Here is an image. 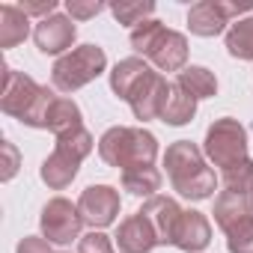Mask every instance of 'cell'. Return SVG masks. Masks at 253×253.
<instances>
[{
  "label": "cell",
  "mask_w": 253,
  "mask_h": 253,
  "mask_svg": "<svg viewBox=\"0 0 253 253\" xmlns=\"http://www.w3.org/2000/svg\"><path fill=\"white\" fill-rule=\"evenodd\" d=\"M164 167L170 176V185L185 200H209L217 188V176L211 167H206V152L191 140H176L164 152Z\"/></svg>",
  "instance_id": "1"
},
{
  "label": "cell",
  "mask_w": 253,
  "mask_h": 253,
  "mask_svg": "<svg viewBox=\"0 0 253 253\" xmlns=\"http://www.w3.org/2000/svg\"><path fill=\"white\" fill-rule=\"evenodd\" d=\"M98 155L104 164L116 170H137V167H152L158 158V137L146 131L143 125H113L98 140Z\"/></svg>",
  "instance_id": "2"
},
{
  "label": "cell",
  "mask_w": 253,
  "mask_h": 253,
  "mask_svg": "<svg viewBox=\"0 0 253 253\" xmlns=\"http://www.w3.org/2000/svg\"><path fill=\"white\" fill-rule=\"evenodd\" d=\"M92 149H95V140H92V134H89L86 128H78V131H72V134H66V137H57L54 152L42 161V170H39L42 182H45L51 191L69 188V185L75 182V176H78L81 161H84Z\"/></svg>",
  "instance_id": "3"
},
{
  "label": "cell",
  "mask_w": 253,
  "mask_h": 253,
  "mask_svg": "<svg viewBox=\"0 0 253 253\" xmlns=\"http://www.w3.org/2000/svg\"><path fill=\"white\" fill-rule=\"evenodd\" d=\"M107 69V54L98 45H78L69 54H63L54 69H51V81L60 92H75L81 86H86L89 81H95L101 72Z\"/></svg>",
  "instance_id": "4"
},
{
  "label": "cell",
  "mask_w": 253,
  "mask_h": 253,
  "mask_svg": "<svg viewBox=\"0 0 253 253\" xmlns=\"http://www.w3.org/2000/svg\"><path fill=\"white\" fill-rule=\"evenodd\" d=\"M203 152L206 158L220 167V170H229L241 161H247V131L244 125L232 116H220L209 125L206 131V140H203Z\"/></svg>",
  "instance_id": "5"
},
{
  "label": "cell",
  "mask_w": 253,
  "mask_h": 253,
  "mask_svg": "<svg viewBox=\"0 0 253 253\" xmlns=\"http://www.w3.org/2000/svg\"><path fill=\"white\" fill-rule=\"evenodd\" d=\"M39 226H42V238H48L51 244H69V241L81 238L84 217H81L78 206H72V200L54 197L42 206Z\"/></svg>",
  "instance_id": "6"
},
{
  "label": "cell",
  "mask_w": 253,
  "mask_h": 253,
  "mask_svg": "<svg viewBox=\"0 0 253 253\" xmlns=\"http://www.w3.org/2000/svg\"><path fill=\"white\" fill-rule=\"evenodd\" d=\"M42 95V86L24 75V72H15L12 66H3V95H0V110L6 116H15V119H27L36 98Z\"/></svg>",
  "instance_id": "7"
},
{
  "label": "cell",
  "mask_w": 253,
  "mask_h": 253,
  "mask_svg": "<svg viewBox=\"0 0 253 253\" xmlns=\"http://www.w3.org/2000/svg\"><path fill=\"white\" fill-rule=\"evenodd\" d=\"M119 209H122L119 191L110 188V185H89V188L81 194V200H78V211H81L84 223L92 226V229L110 226V223L116 220Z\"/></svg>",
  "instance_id": "8"
},
{
  "label": "cell",
  "mask_w": 253,
  "mask_h": 253,
  "mask_svg": "<svg viewBox=\"0 0 253 253\" xmlns=\"http://www.w3.org/2000/svg\"><path fill=\"white\" fill-rule=\"evenodd\" d=\"M75 36H78L75 21H72L69 15H60V12L51 15V18H42V21L33 27V42H36V48H39L42 54H51V57L69 54Z\"/></svg>",
  "instance_id": "9"
},
{
  "label": "cell",
  "mask_w": 253,
  "mask_h": 253,
  "mask_svg": "<svg viewBox=\"0 0 253 253\" xmlns=\"http://www.w3.org/2000/svg\"><path fill=\"white\" fill-rule=\"evenodd\" d=\"M140 214L152 223V229H155V235H158V244H173V241H176V229H179L185 211L179 209V203H176L173 197L155 194V197H149V200L143 203Z\"/></svg>",
  "instance_id": "10"
},
{
  "label": "cell",
  "mask_w": 253,
  "mask_h": 253,
  "mask_svg": "<svg viewBox=\"0 0 253 253\" xmlns=\"http://www.w3.org/2000/svg\"><path fill=\"white\" fill-rule=\"evenodd\" d=\"M116 247L119 253H152L158 247V235L152 229V223L137 211V214H128L119 226H116Z\"/></svg>",
  "instance_id": "11"
},
{
  "label": "cell",
  "mask_w": 253,
  "mask_h": 253,
  "mask_svg": "<svg viewBox=\"0 0 253 253\" xmlns=\"http://www.w3.org/2000/svg\"><path fill=\"white\" fill-rule=\"evenodd\" d=\"M167 95H170V84L161 72H152L146 78V84L137 89V95L131 98V113L134 119L140 122H149V119H161V110L167 104Z\"/></svg>",
  "instance_id": "12"
},
{
  "label": "cell",
  "mask_w": 253,
  "mask_h": 253,
  "mask_svg": "<svg viewBox=\"0 0 253 253\" xmlns=\"http://www.w3.org/2000/svg\"><path fill=\"white\" fill-rule=\"evenodd\" d=\"M152 72H155V69H152L146 60H140V57L119 60V63L113 66V72H110V89H113V95H119L122 101L131 104V98L137 95V89L146 84V78H149Z\"/></svg>",
  "instance_id": "13"
},
{
  "label": "cell",
  "mask_w": 253,
  "mask_h": 253,
  "mask_svg": "<svg viewBox=\"0 0 253 253\" xmlns=\"http://www.w3.org/2000/svg\"><path fill=\"white\" fill-rule=\"evenodd\" d=\"M146 60L158 72H182L188 69V39L176 30H164Z\"/></svg>",
  "instance_id": "14"
},
{
  "label": "cell",
  "mask_w": 253,
  "mask_h": 253,
  "mask_svg": "<svg viewBox=\"0 0 253 253\" xmlns=\"http://www.w3.org/2000/svg\"><path fill=\"white\" fill-rule=\"evenodd\" d=\"M209 241H211V223H209V217L203 211H197V209H188L182 214L179 229H176L173 247H179L185 253H200V250L209 247Z\"/></svg>",
  "instance_id": "15"
},
{
  "label": "cell",
  "mask_w": 253,
  "mask_h": 253,
  "mask_svg": "<svg viewBox=\"0 0 253 253\" xmlns=\"http://www.w3.org/2000/svg\"><path fill=\"white\" fill-rule=\"evenodd\" d=\"M214 223L223 229V232H229V229H235L238 223H244V220H250L253 217V200H250V194H238V191H220V197L214 200Z\"/></svg>",
  "instance_id": "16"
},
{
  "label": "cell",
  "mask_w": 253,
  "mask_h": 253,
  "mask_svg": "<svg viewBox=\"0 0 253 253\" xmlns=\"http://www.w3.org/2000/svg\"><path fill=\"white\" fill-rule=\"evenodd\" d=\"M226 24H229V18H226V12L220 6V0H200V3H194L191 12H188L191 33L194 36H203V39L220 36L226 30Z\"/></svg>",
  "instance_id": "17"
},
{
  "label": "cell",
  "mask_w": 253,
  "mask_h": 253,
  "mask_svg": "<svg viewBox=\"0 0 253 253\" xmlns=\"http://www.w3.org/2000/svg\"><path fill=\"white\" fill-rule=\"evenodd\" d=\"M84 128V116H81V107L75 98H66V95H57L51 110H48V125L45 131H51L54 137H66L72 131Z\"/></svg>",
  "instance_id": "18"
},
{
  "label": "cell",
  "mask_w": 253,
  "mask_h": 253,
  "mask_svg": "<svg viewBox=\"0 0 253 253\" xmlns=\"http://www.w3.org/2000/svg\"><path fill=\"white\" fill-rule=\"evenodd\" d=\"M30 33V18L15 6V3H3L0 6V48H15L27 39Z\"/></svg>",
  "instance_id": "19"
},
{
  "label": "cell",
  "mask_w": 253,
  "mask_h": 253,
  "mask_svg": "<svg viewBox=\"0 0 253 253\" xmlns=\"http://www.w3.org/2000/svg\"><path fill=\"white\" fill-rule=\"evenodd\" d=\"M197 113V98L191 92H185L176 81L170 84V95H167V104L161 110V122L167 125H188Z\"/></svg>",
  "instance_id": "20"
},
{
  "label": "cell",
  "mask_w": 253,
  "mask_h": 253,
  "mask_svg": "<svg viewBox=\"0 0 253 253\" xmlns=\"http://www.w3.org/2000/svg\"><path fill=\"white\" fill-rule=\"evenodd\" d=\"M176 84H179L185 92H191L197 101L217 95V78H214V72H209L206 66H188V69H182V72L176 75Z\"/></svg>",
  "instance_id": "21"
},
{
  "label": "cell",
  "mask_w": 253,
  "mask_h": 253,
  "mask_svg": "<svg viewBox=\"0 0 253 253\" xmlns=\"http://www.w3.org/2000/svg\"><path fill=\"white\" fill-rule=\"evenodd\" d=\"M161 170L158 167H137V170H125L122 173V188L128 191L131 197H155L161 191Z\"/></svg>",
  "instance_id": "22"
},
{
  "label": "cell",
  "mask_w": 253,
  "mask_h": 253,
  "mask_svg": "<svg viewBox=\"0 0 253 253\" xmlns=\"http://www.w3.org/2000/svg\"><path fill=\"white\" fill-rule=\"evenodd\" d=\"M226 51L235 60H253V15L238 18L226 30Z\"/></svg>",
  "instance_id": "23"
},
{
  "label": "cell",
  "mask_w": 253,
  "mask_h": 253,
  "mask_svg": "<svg viewBox=\"0 0 253 253\" xmlns=\"http://www.w3.org/2000/svg\"><path fill=\"white\" fill-rule=\"evenodd\" d=\"M110 12H113V18L119 21V24H125V27H137V24H143V21H149V15L155 12V3L152 0H119V3H113L110 6Z\"/></svg>",
  "instance_id": "24"
},
{
  "label": "cell",
  "mask_w": 253,
  "mask_h": 253,
  "mask_svg": "<svg viewBox=\"0 0 253 253\" xmlns=\"http://www.w3.org/2000/svg\"><path fill=\"white\" fill-rule=\"evenodd\" d=\"M167 27L161 24V21H155V18H149V21H143V24H137L134 30H131V48L140 54V57H149L152 54V48H155V42L161 39V33H164Z\"/></svg>",
  "instance_id": "25"
},
{
  "label": "cell",
  "mask_w": 253,
  "mask_h": 253,
  "mask_svg": "<svg viewBox=\"0 0 253 253\" xmlns=\"http://www.w3.org/2000/svg\"><path fill=\"white\" fill-rule=\"evenodd\" d=\"M223 185L226 191H238V194H253V158L223 170Z\"/></svg>",
  "instance_id": "26"
},
{
  "label": "cell",
  "mask_w": 253,
  "mask_h": 253,
  "mask_svg": "<svg viewBox=\"0 0 253 253\" xmlns=\"http://www.w3.org/2000/svg\"><path fill=\"white\" fill-rule=\"evenodd\" d=\"M226 250L229 253H253V217L226 232Z\"/></svg>",
  "instance_id": "27"
},
{
  "label": "cell",
  "mask_w": 253,
  "mask_h": 253,
  "mask_svg": "<svg viewBox=\"0 0 253 253\" xmlns=\"http://www.w3.org/2000/svg\"><path fill=\"white\" fill-rule=\"evenodd\" d=\"M54 98H57V95H54V89L42 86V95L36 98V104H33L30 116L24 119V125H30V128H45V125H48V110H51Z\"/></svg>",
  "instance_id": "28"
},
{
  "label": "cell",
  "mask_w": 253,
  "mask_h": 253,
  "mask_svg": "<svg viewBox=\"0 0 253 253\" xmlns=\"http://www.w3.org/2000/svg\"><path fill=\"white\" fill-rule=\"evenodd\" d=\"M107 6L101 0H69L66 3V12L72 21H86V18H95L98 12H104Z\"/></svg>",
  "instance_id": "29"
},
{
  "label": "cell",
  "mask_w": 253,
  "mask_h": 253,
  "mask_svg": "<svg viewBox=\"0 0 253 253\" xmlns=\"http://www.w3.org/2000/svg\"><path fill=\"white\" fill-rule=\"evenodd\" d=\"M78 253H113V241H110L104 232L92 229L89 235H84V238H81Z\"/></svg>",
  "instance_id": "30"
},
{
  "label": "cell",
  "mask_w": 253,
  "mask_h": 253,
  "mask_svg": "<svg viewBox=\"0 0 253 253\" xmlns=\"http://www.w3.org/2000/svg\"><path fill=\"white\" fill-rule=\"evenodd\" d=\"M18 9H21L27 18H30V15H39V21H42V18L57 15V0H21Z\"/></svg>",
  "instance_id": "31"
},
{
  "label": "cell",
  "mask_w": 253,
  "mask_h": 253,
  "mask_svg": "<svg viewBox=\"0 0 253 253\" xmlns=\"http://www.w3.org/2000/svg\"><path fill=\"white\" fill-rule=\"evenodd\" d=\"M0 149H3V173H0V179L9 182V179L18 173V149H15L9 140H3V146H0Z\"/></svg>",
  "instance_id": "32"
},
{
  "label": "cell",
  "mask_w": 253,
  "mask_h": 253,
  "mask_svg": "<svg viewBox=\"0 0 253 253\" xmlns=\"http://www.w3.org/2000/svg\"><path fill=\"white\" fill-rule=\"evenodd\" d=\"M15 253H54L51 250V241L42 238V235H24L18 241V250Z\"/></svg>",
  "instance_id": "33"
},
{
  "label": "cell",
  "mask_w": 253,
  "mask_h": 253,
  "mask_svg": "<svg viewBox=\"0 0 253 253\" xmlns=\"http://www.w3.org/2000/svg\"><path fill=\"white\" fill-rule=\"evenodd\" d=\"M57 253H66V250H57Z\"/></svg>",
  "instance_id": "34"
},
{
  "label": "cell",
  "mask_w": 253,
  "mask_h": 253,
  "mask_svg": "<svg viewBox=\"0 0 253 253\" xmlns=\"http://www.w3.org/2000/svg\"><path fill=\"white\" fill-rule=\"evenodd\" d=\"M250 200H253V194H250Z\"/></svg>",
  "instance_id": "35"
}]
</instances>
